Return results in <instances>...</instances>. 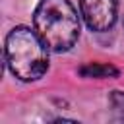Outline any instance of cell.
Returning a JSON list of instances; mask_svg holds the SVG:
<instances>
[{
	"mask_svg": "<svg viewBox=\"0 0 124 124\" xmlns=\"http://www.w3.org/2000/svg\"><path fill=\"white\" fill-rule=\"evenodd\" d=\"M33 25L54 52L70 50L79 37V17L70 0H41L33 14Z\"/></svg>",
	"mask_w": 124,
	"mask_h": 124,
	"instance_id": "1",
	"label": "cell"
},
{
	"mask_svg": "<svg viewBox=\"0 0 124 124\" xmlns=\"http://www.w3.org/2000/svg\"><path fill=\"white\" fill-rule=\"evenodd\" d=\"M48 46L25 25L14 27L6 37V66L21 81H35L48 70Z\"/></svg>",
	"mask_w": 124,
	"mask_h": 124,
	"instance_id": "2",
	"label": "cell"
},
{
	"mask_svg": "<svg viewBox=\"0 0 124 124\" xmlns=\"http://www.w3.org/2000/svg\"><path fill=\"white\" fill-rule=\"evenodd\" d=\"M79 10L87 27L101 33L114 25L118 4L116 0H79Z\"/></svg>",
	"mask_w": 124,
	"mask_h": 124,
	"instance_id": "3",
	"label": "cell"
},
{
	"mask_svg": "<svg viewBox=\"0 0 124 124\" xmlns=\"http://www.w3.org/2000/svg\"><path fill=\"white\" fill-rule=\"evenodd\" d=\"M83 76H89V78H107V76H118V70L112 68V66H107V64H89V66H83L79 70Z\"/></svg>",
	"mask_w": 124,
	"mask_h": 124,
	"instance_id": "4",
	"label": "cell"
},
{
	"mask_svg": "<svg viewBox=\"0 0 124 124\" xmlns=\"http://www.w3.org/2000/svg\"><path fill=\"white\" fill-rule=\"evenodd\" d=\"M110 103H112V107H114L116 110H124V93H120V91H112V95H110Z\"/></svg>",
	"mask_w": 124,
	"mask_h": 124,
	"instance_id": "5",
	"label": "cell"
}]
</instances>
